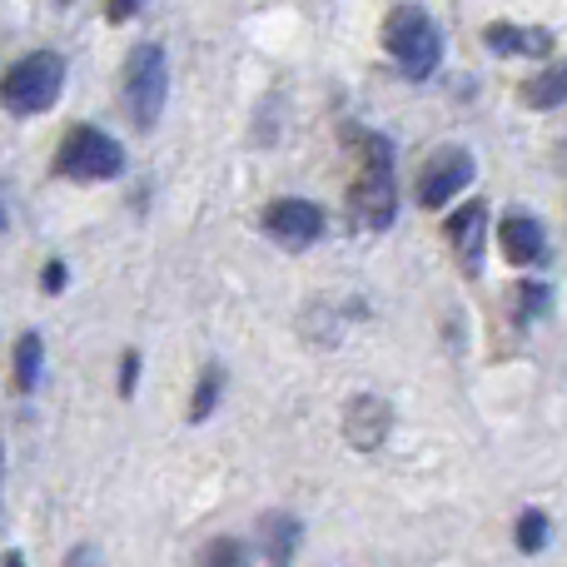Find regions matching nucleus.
Here are the masks:
<instances>
[{"mask_svg":"<svg viewBox=\"0 0 567 567\" xmlns=\"http://www.w3.org/2000/svg\"><path fill=\"white\" fill-rule=\"evenodd\" d=\"M0 229H6V209H0Z\"/></svg>","mask_w":567,"mask_h":567,"instance_id":"5701e85b","label":"nucleus"},{"mask_svg":"<svg viewBox=\"0 0 567 567\" xmlns=\"http://www.w3.org/2000/svg\"><path fill=\"white\" fill-rule=\"evenodd\" d=\"M135 383H140V353L130 349L125 359H120V399H130V393H135Z\"/></svg>","mask_w":567,"mask_h":567,"instance_id":"6ab92c4d","label":"nucleus"},{"mask_svg":"<svg viewBox=\"0 0 567 567\" xmlns=\"http://www.w3.org/2000/svg\"><path fill=\"white\" fill-rule=\"evenodd\" d=\"M140 6H145V0H110V6H105V16H110V20H115V25H125V20H130V16H135V10H140Z\"/></svg>","mask_w":567,"mask_h":567,"instance_id":"412c9836","label":"nucleus"},{"mask_svg":"<svg viewBox=\"0 0 567 567\" xmlns=\"http://www.w3.org/2000/svg\"><path fill=\"white\" fill-rule=\"evenodd\" d=\"M219 393H225V369H219V363H209V369L199 373V389H195V403H189V419L205 423L209 413H215Z\"/></svg>","mask_w":567,"mask_h":567,"instance_id":"2eb2a0df","label":"nucleus"},{"mask_svg":"<svg viewBox=\"0 0 567 567\" xmlns=\"http://www.w3.org/2000/svg\"><path fill=\"white\" fill-rule=\"evenodd\" d=\"M359 150V175L349 185V215L359 229H389L399 215V189H393V150L383 135H353Z\"/></svg>","mask_w":567,"mask_h":567,"instance_id":"f257e3e1","label":"nucleus"},{"mask_svg":"<svg viewBox=\"0 0 567 567\" xmlns=\"http://www.w3.org/2000/svg\"><path fill=\"white\" fill-rule=\"evenodd\" d=\"M323 229H329V215H323L313 199H275V205L265 209V235L279 239L284 249L319 245Z\"/></svg>","mask_w":567,"mask_h":567,"instance_id":"0eeeda50","label":"nucleus"},{"mask_svg":"<svg viewBox=\"0 0 567 567\" xmlns=\"http://www.w3.org/2000/svg\"><path fill=\"white\" fill-rule=\"evenodd\" d=\"M383 50L409 80H429L443 60V35L423 6H399L383 20Z\"/></svg>","mask_w":567,"mask_h":567,"instance_id":"f03ea898","label":"nucleus"},{"mask_svg":"<svg viewBox=\"0 0 567 567\" xmlns=\"http://www.w3.org/2000/svg\"><path fill=\"white\" fill-rule=\"evenodd\" d=\"M563 85H567L563 70L553 65V70H543L538 80H528V85H523V100H528L533 110H558L563 105Z\"/></svg>","mask_w":567,"mask_h":567,"instance_id":"4468645a","label":"nucleus"},{"mask_svg":"<svg viewBox=\"0 0 567 567\" xmlns=\"http://www.w3.org/2000/svg\"><path fill=\"white\" fill-rule=\"evenodd\" d=\"M443 235H449V245L463 255V265L478 269L483 235H488V205H483V199H473V205H458L449 219H443Z\"/></svg>","mask_w":567,"mask_h":567,"instance_id":"9b49d317","label":"nucleus"},{"mask_svg":"<svg viewBox=\"0 0 567 567\" xmlns=\"http://www.w3.org/2000/svg\"><path fill=\"white\" fill-rule=\"evenodd\" d=\"M0 473H6V449H0Z\"/></svg>","mask_w":567,"mask_h":567,"instance_id":"4be33fe9","label":"nucleus"},{"mask_svg":"<svg viewBox=\"0 0 567 567\" xmlns=\"http://www.w3.org/2000/svg\"><path fill=\"white\" fill-rule=\"evenodd\" d=\"M483 45L513 60H543L558 50V35L548 25H488L483 30Z\"/></svg>","mask_w":567,"mask_h":567,"instance_id":"1a4fd4ad","label":"nucleus"},{"mask_svg":"<svg viewBox=\"0 0 567 567\" xmlns=\"http://www.w3.org/2000/svg\"><path fill=\"white\" fill-rule=\"evenodd\" d=\"M259 543H265V558L269 563H289L293 548H299V518L293 513H265L259 518Z\"/></svg>","mask_w":567,"mask_h":567,"instance_id":"f8f14e48","label":"nucleus"},{"mask_svg":"<svg viewBox=\"0 0 567 567\" xmlns=\"http://www.w3.org/2000/svg\"><path fill=\"white\" fill-rule=\"evenodd\" d=\"M165 100H169V60L165 45H140L130 50L125 60V115L135 130H155L159 115H165Z\"/></svg>","mask_w":567,"mask_h":567,"instance_id":"39448f33","label":"nucleus"},{"mask_svg":"<svg viewBox=\"0 0 567 567\" xmlns=\"http://www.w3.org/2000/svg\"><path fill=\"white\" fill-rule=\"evenodd\" d=\"M498 245L508 265H543L548 259V235L533 215H503L498 219Z\"/></svg>","mask_w":567,"mask_h":567,"instance_id":"9d476101","label":"nucleus"},{"mask_svg":"<svg viewBox=\"0 0 567 567\" xmlns=\"http://www.w3.org/2000/svg\"><path fill=\"white\" fill-rule=\"evenodd\" d=\"M60 90H65V55L30 50L0 75V105L10 115H40V110H50L60 100Z\"/></svg>","mask_w":567,"mask_h":567,"instance_id":"7ed1b4c3","label":"nucleus"},{"mask_svg":"<svg viewBox=\"0 0 567 567\" xmlns=\"http://www.w3.org/2000/svg\"><path fill=\"white\" fill-rule=\"evenodd\" d=\"M245 558H249V548L235 543V538H215V543L199 548V563H245Z\"/></svg>","mask_w":567,"mask_h":567,"instance_id":"a211bd4d","label":"nucleus"},{"mask_svg":"<svg viewBox=\"0 0 567 567\" xmlns=\"http://www.w3.org/2000/svg\"><path fill=\"white\" fill-rule=\"evenodd\" d=\"M389 423H393L389 399H373V393H359V399L349 403V413H343V433H349V443L359 453L383 449V439H389Z\"/></svg>","mask_w":567,"mask_h":567,"instance_id":"6e6552de","label":"nucleus"},{"mask_svg":"<svg viewBox=\"0 0 567 567\" xmlns=\"http://www.w3.org/2000/svg\"><path fill=\"white\" fill-rule=\"evenodd\" d=\"M513 293H518V319H538V313L543 309H548V284H518V289H513Z\"/></svg>","mask_w":567,"mask_h":567,"instance_id":"f3484780","label":"nucleus"},{"mask_svg":"<svg viewBox=\"0 0 567 567\" xmlns=\"http://www.w3.org/2000/svg\"><path fill=\"white\" fill-rule=\"evenodd\" d=\"M543 538H548V513H543V508H528V513L518 518V548L533 553V548H543Z\"/></svg>","mask_w":567,"mask_h":567,"instance_id":"dca6fc26","label":"nucleus"},{"mask_svg":"<svg viewBox=\"0 0 567 567\" xmlns=\"http://www.w3.org/2000/svg\"><path fill=\"white\" fill-rule=\"evenodd\" d=\"M10 369H16V389L20 393H35L40 369H45V339H40L35 329L16 339V363H10Z\"/></svg>","mask_w":567,"mask_h":567,"instance_id":"ddd939ff","label":"nucleus"},{"mask_svg":"<svg viewBox=\"0 0 567 567\" xmlns=\"http://www.w3.org/2000/svg\"><path fill=\"white\" fill-rule=\"evenodd\" d=\"M473 169L478 165H473V155L463 145L433 150L429 165H423V175H419V205L423 209H449L453 195L473 185Z\"/></svg>","mask_w":567,"mask_h":567,"instance_id":"423d86ee","label":"nucleus"},{"mask_svg":"<svg viewBox=\"0 0 567 567\" xmlns=\"http://www.w3.org/2000/svg\"><path fill=\"white\" fill-rule=\"evenodd\" d=\"M65 279H70V269L60 265V259H50V265L40 269V289H45V293H60V289H65Z\"/></svg>","mask_w":567,"mask_h":567,"instance_id":"aec40b11","label":"nucleus"},{"mask_svg":"<svg viewBox=\"0 0 567 567\" xmlns=\"http://www.w3.org/2000/svg\"><path fill=\"white\" fill-rule=\"evenodd\" d=\"M55 175L75 179V185H105V179L125 175V150L115 135L95 125H70L55 150Z\"/></svg>","mask_w":567,"mask_h":567,"instance_id":"20e7f679","label":"nucleus"}]
</instances>
